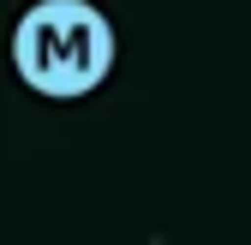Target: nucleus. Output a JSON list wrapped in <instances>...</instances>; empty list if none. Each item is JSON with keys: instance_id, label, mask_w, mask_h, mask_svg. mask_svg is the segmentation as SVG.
Listing matches in <instances>:
<instances>
[{"instance_id": "nucleus-1", "label": "nucleus", "mask_w": 251, "mask_h": 245, "mask_svg": "<svg viewBox=\"0 0 251 245\" xmlns=\"http://www.w3.org/2000/svg\"><path fill=\"white\" fill-rule=\"evenodd\" d=\"M12 60L30 78V90H42V96H84L114 66V30L84 0H42L18 24Z\"/></svg>"}]
</instances>
